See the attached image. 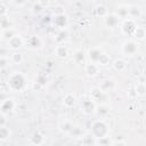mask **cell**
Wrapping results in <instances>:
<instances>
[{"instance_id": "cell-24", "label": "cell", "mask_w": 146, "mask_h": 146, "mask_svg": "<svg viewBox=\"0 0 146 146\" xmlns=\"http://www.w3.org/2000/svg\"><path fill=\"white\" fill-rule=\"evenodd\" d=\"M135 90L137 96H145L146 95V83L145 82H137L135 86Z\"/></svg>"}, {"instance_id": "cell-5", "label": "cell", "mask_w": 146, "mask_h": 146, "mask_svg": "<svg viewBox=\"0 0 146 146\" xmlns=\"http://www.w3.org/2000/svg\"><path fill=\"white\" fill-rule=\"evenodd\" d=\"M104 55H105V52H104L99 47H94V48H91V49L89 50V54H88L89 59H90L91 62L98 64V65H99L102 58L104 57Z\"/></svg>"}, {"instance_id": "cell-33", "label": "cell", "mask_w": 146, "mask_h": 146, "mask_svg": "<svg viewBox=\"0 0 146 146\" xmlns=\"http://www.w3.org/2000/svg\"><path fill=\"white\" fill-rule=\"evenodd\" d=\"M7 63H9V58L7 59L5 56H1V58H0V66H1V68H5L7 66Z\"/></svg>"}, {"instance_id": "cell-21", "label": "cell", "mask_w": 146, "mask_h": 146, "mask_svg": "<svg viewBox=\"0 0 146 146\" xmlns=\"http://www.w3.org/2000/svg\"><path fill=\"white\" fill-rule=\"evenodd\" d=\"M73 128H74L73 124H72L70 121H67V120H65L64 122H62V123L59 124V130H60L62 132H64V133H70Z\"/></svg>"}, {"instance_id": "cell-17", "label": "cell", "mask_w": 146, "mask_h": 146, "mask_svg": "<svg viewBox=\"0 0 146 146\" xmlns=\"http://www.w3.org/2000/svg\"><path fill=\"white\" fill-rule=\"evenodd\" d=\"M55 52H56L57 57H59V58H66L67 55H68V50H67V48H66L64 44H58V46H56Z\"/></svg>"}, {"instance_id": "cell-26", "label": "cell", "mask_w": 146, "mask_h": 146, "mask_svg": "<svg viewBox=\"0 0 146 146\" xmlns=\"http://www.w3.org/2000/svg\"><path fill=\"white\" fill-rule=\"evenodd\" d=\"M96 14H97V16L105 18V17L108 15V9H107L104 5H98V6L96 7Z\"/></svg>"}, {"instance_id": "cell-9", "label": "cell", "mask_w": 146, "mask_h": 146, "mask_svg": "<svg viewBox=\"0 0 146 146\" xmlns=\"http://www.w3.org/2000/svg\"><path fill=\"white\" fill-rule=\"evenodd\" d=\"M54 25L60 30H65L68 25V19L67 17L62 14V15H55V18H54Z\"/></svg>"}, {"instance_id": "cell-20", "label": "cell", "mask_w": 146, "mask_h": 146, "mask_svg": "<svg viewBox=\"0 0 146 146\" xmlns=\"http://www.w3.org/2000/svg\"><path fill=\"white\" fill-rule=\"evenodd\" d=\"M96 138L90 133V135H84L81 137V144L82 145H96Z\"/></svg>"}, {"instance_id": "cell-30", "label": "cell", "mask_w": 146, "mask_h": 146, "mask_svg": "<svg viewBox=\"0 0 146 146\" xmlns=\"http://www.w3.org/2000/svg\"><path fill=\"white\" fill-rule=\"evenodd\" d=\"M74 58H75V60H76L78 63L82 62V60H83V58H84V54H83V51H82L81 49L76 50V51L74 52Z\"/></svg>"}, {"instance_id": "cell-15", "label": "cell", "mask_w": 146, "mask_h": 146, "mask_svg": "<svg viewBox=\"0 0 146 146\" xmlns=\"http://www.w3.org/2000/svg\"><path fill=\"white\" fill-rule=\"evenodd\" d=\"M75 102H76V98H75V96L73 94H66L65 97L63 98V105L65 107H67V108L73 107Z\"/></svg>"}, {"instance_id": "cell-35", "label": "cell", "mask_w": 146, "mask_h": 146, "mask_svg": "<svg viewBox=\"0 0 146 146\" xmlns=\"http://www.w3.org/2000/svg\"><path fill=\"white\" fill-rule=\"evenodd\" d=\"M0 15H1V18L7 16V7H6L5 3H1V13H0Z\"/></svg>"}, {"instance_id": "cell-7", "label": "cell", "mask_w": 146, "mask_h": 146, "mask_svg": "<svg viewBox=\"0 0 146 146\" xmlns=\"http://www.w3.org/2000/svg\"><path fill=\"white\" fill-rule=\"evenodd\" d=\"M81 111L86 114H91L94 112H96V105H95V100L91 99H84L81 102Z\"/></svg>"}, {"instance_id": "cell-14", "label": "cell", "mask_w": 146, "mask_h": 146, "mask_svg": "<svg viewBox=\"0 0 146 146\" xmlns=\"http://www.w3.org/2000/svg\"><path fill=\"white\" fill-rule=\"evenodd\" d=\"M114 87H115V82H114L112 79H105V80L102 81V83L99 84V88H100L104 92H107V91L112 90Z\"/></svg>"}, {"instance_id": "cell-29", "label": "cell", "mask_w": 146, "mask_h": 146, "mask_svg": "<svg viewBox=\"0 0 146 146\" xmlns=\"http://www.w3.org/2000/svg\"><path fill=\"white\" fill-rule=\"evenodd\" d=\"M14 34H16V33H15L13 30H10V31H9V29H8V30H3V31L1 32V39H2V40H7V41H8V40L14 35Z\"/></svg>"}, {"instance_id": "cell-12", "label": "cell", "mask_w": 146, "mask_h": 146, "mask_svg": "<svg viewBox=\"0 0 146 146\" xmlns=\"http://www.w3.org/2000/svg\"><path fill=\"white\" fill-rule=\"evenodd\" d=\"M120 19H127L129 18V7L128 6H124V5H121L116 8L115 13H114Z\"/></svg>"}, {"instance_id": "cell-1", "label": "cell", "mask_w": 146, "mask_h": 146, "mask_svg": "<svg viewBox=\"0 0 146 146\" xmlns=\"http://www.w3.org/2000/svg\"><path fill=\"white\" fill-rule=\"evenodd\" d=\"M8 88L13 92H21L26 88V79L21 72H14L8 76Z\"/></svg>"}, {"instance_id": "cell-19", "label": "cell", "mask_w": 146, "mask_h": 146, "mask_svg": "<svg viewBox=\"0 0 146 146\" xmlns=\"http://www.w3.org/2000/svg\"><path fill=\"white\" fill-rule=\"evenodd\" d=\"M140 15H141V10L139 7H137V6L129 7V18H132L136 21V18L140 17Z\"/></svg>"}, {"instance_id": "cell-3", "label": "cell", "mask_w": 146, "mask_h": 146, "mask_svg": "<svg viewBox=\"0 0 146 146\" xmlns=\"http://www.w3.org/2000/svg\"><path fill=\"white\" fill-rule=\"evenodd\" d=\"M139 44L133 40H127L122 44V52L127 56H133L138 51Z\"/></svg>"}, {"instance_id": "cell-32", "label": "cell", "mask_w": 146, "mask_h": 146, "mask_svg": "<svg viewBox=\"0 0 146 146\" xmlns=\"http://www.w3.org/2000/svg\"><path fill=\"white\" fill-rule=\"evenodd\" d=\"M67 35H68L67 32L64 31V30H62V31L58 33V36H59V38H56V40H57L58 42H64V41L67 39Z\"/></svg>"}, {"instance_id": "cell-18", "label": "cell", "mask_w": 146, "mask_h": 146, "mask_svg": "<svg viewBox=\"0 0 146 146\" xmlns=\"http://www.w3.org/2000/svg\"><path fill=\"white\" fill-rule=\"evenodd\" d=\"M96 113L98 114V116L104 117L110 113V107L105 104H100L99 106H96Z\"/></svg>"}, {"instance_id": "cell-6", "label": "cell", "mask_w": 146, "mask_h": 146, "mask_svg": "<svg viewBox=\"0 0 146 146\" xmlns=\"http://www.w3.org/2000/svg\"><path fill=\"white\" fill-rule=\"evenodd\" d=\"M16 107V103L14 102L13 98H7V99H3L1 102V105H0V110H1V113L3 114H8L10 112H13Z\"/></svg>"}, {"instance_id": "cell-28", "label": "cell", "mask_w": 146, "mask_h": 146, "mask_svg": "<svg viewBox=\"0 0 146 146\" xmlns=\"http://www.w3.org/2000/svg\"><path fill=\"white\" fill-rule=\"evenodd\" d=\"M96 145H113V141H111L110 137H102V138H97L96 140Z\"/></svg>"}, {"instance_id": "cell-16", "label": "cell", "mask_w": 146, "mask_h": 146, "mask_svg": "<svg viewBox=\"0 0 146 146\" xmlns=\"http://www.w3.org/2000/svg\"><path fill=\"white\" fill-rule=\"evenodd\" d=\"M113 67L115 71L117 72H123L125 68H127V62L122 58H117L113 62Z\"/></svg>"}, {"instance_id": "cell-10", "label": "cell", "mask_w": 146, "mask_h": 146, "mask_svg": "<svg viewBox=\"0 0 146 146\" xmlns=\"http://www.w3.org/2000/svg\"><path fill=\"white\" fill-rule=\"evenodd\" d=\"M98 71H99V66H98V64H96L94 62H91L90 64H87L84 66V72L88 76H91V78L96 76L98 74Z\"/></svg>"}, {"instance_id": "cell-27", "label": "cell", "mask_w": 146, "mask_h": 146, "mask_svg": "<svg viewBox=\"0 0 146 146\" xmlns=\"http://www.w3.org/2000/svg\"><path fill=\"white\" fill-rule=\"evenodd\" d=\"M10 60H11L13 63H15V64H19V63L23 62V55L19 54V52H17V51H15V52L11 54Z\"/></svg>"}, {"instance_id": "cell-22", "label": "cell", "mask_w": 146, "mask_h": 146, "mask_svg": "<svg viewBox=\"0 0 146 146\" xmlns=\"http://www.w3.org/2000/svg\"><path fill=\"white\" fill-rule=\"evenodd\" d=\"M11 131L9 130V128H7L6 125H1L0 127V140H7L10 138Z\"/></svg>"}, {"instance_id": "cell-13", "label": "cell", "mask_w": 146, "mask_h": 146, "mask_svg": "<svg viewBox=\"0 0 146 146\" xmlns=\"http://www.w3.org/2000/svg\"><path fill=\"white\" fill-rule=\"evenodd\" d=\"M27 44L31 49H40L42 47V40L38 36V35H33V36H30L29 40H27Z\"/></svg>"}, {"instance_id": "cell-25", "label": "cell", "mask_w": 146, "mask_h": 146, "mask_svg": "<svg viewBox=\"0 0 146 146\" xmlns=\"http://www.w3.org/2000/svg\"><path fill=\"white\" fill-rule=\"evenodd\" d=\"M43 141H44V137L39 132H35L31 137V143L33 145H41V144H43Z\"/></svg>"}, {"instance_id": "cell-2", "label": "cell", "mask_w": 146, "mask_h": 146, "mask_svg": "<svg viewBox=\"0 0 146 146\" xmlns=\"http://www.w3.org/2000/svg\"><path fill=\"white\" fill-rule=\"evenodd\" d=\"M91 135L96 139L102 138V137H107L110 135L108 125L103 120H97V121L92 122V124H91Z\"/></svg>"}, {"instance_id": "cell-4", "label": "cell", "mask_w": 146, "mask_h": 146, "mask_svg": "<svg viewBox=\"0 0 146 146\" xmlns=\"http://www.w3.org/2000/svg\"><path fill=\"white\" fill-rule=\"evenodd\" d=\"M136 29H137L136 21L132 19V18H127V19H124V22L122 24L121 31L125 35H133V32H135Z\"/></svg>"}, {"instance_id": "cell-23", "label": "cell", "mask_w": 146, "mask_h": 146, "mask_svg": "<svg viewBox=\"0 0 146 146\" xmlns=\"http://www.w3.org/2000/svg\"><path fill=\"white\" fill-rule=\"evenodd\" d=\"M133 36L138 40H143L146 38V29L143 26H137V29L133 32Z\"/></svg>"}, {"instance_id": "cell-36", "label": "cell", "mask_w": 146, "mask_h": 146, "mask_svg": "<svg viewBox=\"0 0 146 146\" xmlns=\"http://www.w3.org/2000/svg\"><path fill=\"white\" fill-rule=\"evenodd\" d=\"M13 1H14V3L17 5V6H23V5L26 2V0H13Z\"/></svg>"}, {"instance_id": "cell-11", "label": "cell", "mask_w": 146, "mask_h": 146, "mask_svg": "<svg viewBox=\"0 0 146 146\" xmlns=\"http://www.w3.org/2000/svg\"><path fill=\"white\" fill-rule=\"evenodd\" d=\"M119 22H120V18L115 14H111L105 17V24L110 29H115L119 25Z\"/></svg>"}, {"instance_id": "cell-31", "label": "cell", "mask_w": 146, "mask_h": 146, "mask_svg": "<svg viewBox=\"0 0 146 146\" xmlns=\"http://www.w3.org/2000/svg\"><path fill=\"white\" fill-rule=\"evenodd\" d=\"M43 8H44V7H43V6L38 1L36 3H34V5H33V7H32V11H33L34 14H39V13H41V11H42V9H43Z\"/></svg>"}, {"instance_id": "cell-8", "label": "cell", "mask_w": 146, "mask_h": 146, "mask_svg": "<svg viewBox=\"0 0 146 146\" xmlns=\"http://www.w3.org/2000/svg\"><path fill=\"white\" fill-rule=\"evenodd\" d=\"M7 43H8V48L16 50V49H18V48H21V47L23 46L24 40H23V38H22L19 34H14V35L7 41Z\"/></svg>"}, {"instance_id": "cell-34", "label": "cell", "mask_w": 146, "mask_h": 146, "mask_svg": "<svg viewBox=\"0 0 146 146\" xmlns=\"http://www.w3.org/2000/svg\"><path fill=\"white\" fill-rule=\"evenodd\" d=\"M54 14L55 15H62V14H64V7L63 6H57L55 8V10H54Z\"/></svg>"}]
</instances>
